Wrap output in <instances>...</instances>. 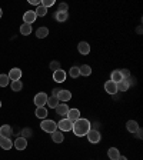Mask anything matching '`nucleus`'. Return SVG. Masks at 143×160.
<instances>
[{"instance_id":"1","label":"nucleus","mask_w":143,"mask_h":160,"mask_svg":"<svg viewBox=\"0 0 143 160\" xmlns=\"http://www.w3.org/2000/svg\"><path fill=\"white\" fill-rule=\"evenodd\" d=\"M90 129H92V123H90L87 119L80 117L79 120H76V122L73 123V129H72V132H73L77 137H82V136H86V134L89 133Z\"/></svg>"},{"instance_id":"2","label":"nucleus","mask_w":143,"mask_h":160,"mask_svg":"<svg viewBox=\"0 0 143 160\" xmlns=\"http://www.w3.org/2000/svg\"><path fill=\"white\" fill-rule=\"evenodd\" d=\"M40 127H42V130L43 132H46V133H54L57 130V123L54 122V120H50V119H44L42 120V123H40Z\"/></svg>"},{"instance_id":"3","label":"nucleus","mask_w":143,"mask_h":160,"mask_svg":"<svg viewBox=\"0 0 143 160\" xmlns=\"http://www.w3.org/2000/svg\"><path fill=\"white\" fill-rule=\"evenodd\" d=\"M57 129H59V132H72V129H73V123L70 122V120L67 119H62L57 123Z\"/></svg>"},{"instance_id":"4","label":"nucleus","mask_w":143,"mask_h":160,"mask_svg":"<svg viewBox=\"0 0 143 160\" xmlns=\"http://www.w3.org/2000/svg\"><path fill=\"white\" fill-rule=\"evenodd\" d=\"M47 94L44 93V92H40V93H37L36 96H34V104H36L37 107H44V104L47 103Z\"/></svg>"},{"instance_id":"5","label":"nucleus","mask_w":143,"mask_h":160,"mask_svg":"<svg viewBox=\"0 0 143 160\" xmlns=\"http://www.w3.org/2000/svg\"><path fill=\"white\" fill-rule=\"evenodd\" d=\"M86 137L89 139L90 143H93V144L99 143L100 139H102V136H100V132H99V130H93V129L89 130V133L86 134Z\"/></svg>"},{"instance_id":"6","label":"nucleus","mask_w":143,"mask_h":160,"mask_svg":"<svg viewBox=\"0 0 143 160\" xmlns=\"http://www.w3.org/2000/svg\"><path fill=\"white\" fill-rule=\"evenodd\" d=\"M57 100L59 102H62V103H66V102H69L70 99H72V92H69V90L66 89H60L59 94H57Z\"/></svg>"},{"instance_id":"7","label":"nucleus","mask_w":143,"mask_h":160,"mask_svg":"<svg viewBox=\"0 0 143 160\" xmlns=\"http://www.w3.org/2000/svg\"><path fill=\"white\" fill-rule=\"evenodd\" d=\"M36 19H37V16L34 13V10H27L26 13L23 14V22L26 24H33L36 22Z\"/></svg>"},{"instance_id":"8","label":"nucleus","mask_w":143,"mask_h":160,"mask_svg":"<svg viewBox=\"0 0 143 160\" xmlns=\"http://www.w3.org/2000/svg\"><path fill=\"white\" fill-rule=\"evenodd\" d=\"M66 119L70 120L72 123H74L76 120L80 119V110L79 109H69V112H67V114H66Z\"/></svg>"},{"instance_id":"9","label":"nucleus","mask_w":143,"mask_h":160,"mask_svg":"<svg viewBox=\"0 0 143 160\" xmlns=\"http://www.w3.org/2000/svg\"><path fill=\"white\" fill-rule=\"evenodd\" d=\"M53 80L56 83H63L66 80V72L63 69H59L56 72H53Z\"/></svg>"},{"instance_id":"10","label":"nucleus","mask_w":143,"mask_h":160,"mask_svg":"<svg viewBox=\"0 0 143 160\" xmlns=\"http://www.w3.org/2000/svg\"><path fill=\"white\" fill-rule=\"evenodd\" d=\"M22 70L19 69V67H13V69L10 70L9 72V74H7V76H9V79L12 80V82H14V80H20L22 79Z\"/></svg>"},{"instance_id":"11","label":"nucleus","mask_w":143,"mask_h":160,"mask_svg":"<svg viewBox=\"0 0 143 160\" xmlns=\"http://www.w3.org/2000/svg\"><path fill=\"white\" fill-rule=\"evenodd\" d=\"M13 146L16 147L17 150H24V149H26V147H27V139H24V137L19 136L16 140H14Z\"/></svg>"},{"instance_id":"12","label":"nucleus","mask_w":143,"mask_h":160,"mask_svg":"<svg viewBox=\"0 0 143 160\" xmlns=\"http://www.w3.org/2000/svg\"><path fill=\"white\" fill-rule=\"evenodd\" d=\"M105 90H106V93L109 94H115L117 93V86L115 82H112V80H107L106 83H105Z\"/></svg>"},{"instance_id":"13","label":"nucleus","mask_w":143,"mask_h":160,"mask_svg":"<svg viewBox=\"0 0 143 160\" xmlns=\"http://www.w3.org/2000/svg\"><path fill=\"white\" fill-rule=\"evenodd\" d=\"M77 50H79L80 54L86 56V54L90 53V44L87 43V42H80V43L77 44Z\"/></svg>"},{"instance_id":"14","label":"nucleus","mask_w":143,"mask_h":160,"mask_svg":"<svg viewBox=\"0 0 143 160\" xmlns=\"http://www.w3.org/2000/svg\"><path fill=\"white\" fill-rule=\"evenodd\" d=\"M67 112H69V106H67V103H59L56 106V113L59 114V116H66Z\"/></svg>"},{"instance_id":"15","label":"nucleus","mask_w":143,"mask_h":160,"mask_svg":"<svg viewBox=\"0 0 143 160\" xmlns=\"http://www.w3.org/2000/svg\"><path fill=\"white\" fill-rule=\"evenodd\" d=\"M12 146H13V142L9 139V137H2L0 136V147L3 150H9L12 149Z\"/></svg>"},{"instance_id":"16","label":"nucleus","mask_w":143,"mask_h":160,"mask_svg":"<svg viewBox=\"0 0 143 160\" xmlns=\"http://www.w3.org/2000/svg\"><path fill=\"white\" fill-rule=\"evenodd\" d=\"M12 133H13V130H12V127H10L9 124H3V126H0V136L2 137H9L10 139Z\"/></svg>"},{"instance_id":"17","label":"nucleus","mask_w":143,"mask_h":160,"mask_svg":"<svg viewBox=\"0 0 143 160\" xmlns=\"http://www.w3.org/2000/svg\"><path fill=\"white\" fill-rule=\"evenodd\" d=\"M54 19H56V22H59V23H63V22H66V20L69 19V13H67V12H56V13H54Z\"/></svg>"},{"instance_id":"18","label":"nucleus","mask_w":143,"mask_h":160,"mask_svg":"<svg viewBox=\"0 0 143 160\" xmlns=\"http://www.w3.org/2000/svg\"><path fill=\"white\" fill-rule=\"evenodd\" d=\"M110 80L115 82V83H119V82H122V80H125V79H123V76H122V73H120V70H113L112 74H110Z\"/></svg>"},{"instance_id":"19","label":"nucleus","mask_w":143,"mask_h":160,"mask_svg":"<svg viewBox=\"0 0 143 160\" xmlns=\"http://www.w3.org/2000/svg\"><path fill=\"white\" fill-rule=\"evenodd\" d=\"M126 129L129 130L130 133H135V132L139 129V123H137L136 120H129L126 123Z\"/></svg>"},{"instance_id":"20","label":"nucleus","mask_w":143,"mask_h":160,"mask_svg":"<svg viewBox=\"0 0 143 160\" xmlns=\"http://www.w3.org/2000/svg\"><path fill=\"white\" fill-rule=\"evenodd\" d=\"M52 140H53L54 143H63V140H64L63 133L59 132V130H56L54 133H52Z\"/></svg>"},{"instance_id":"21","label":"nucleus","mask_w":143,"mask_h":160,"mask_svg":"<svg viewBox=\"0 0 143 160\" xmlns=\"http://www.w3.org/2000/svg\"><path fill=\"white\" fill-rule=\"evenodd\" d=\"M79 73L80 76H90L92 74V67L89 66V64H83V66H80L79 67Z\"/></svg>"},{"instance_id":"22","label":"nucleus","mask_w":143,"mask_h":160,"mask_svg":"<svg viewBox=\"0 0 143 160\" xmlns=\"http://www.w3.org/2000/svg\"><path fill=\"white\" fill-rule=\"evenodd\" d=\"M119 156H120V153L116 147H110V149L107 150V157H109L110 160H116Z\"/></svg>"},{"instance_id":"23","label":"nucleus","mask_w":143,"mask_h":160,"mask_svg":"<svg viewBox=\"0 0 143 160\" xmlns=\"http://www.w3.org/2000/svg\"><path fill=\"white\" fill-rule=\"evenodd\" d=\"M20 34H23V36L32 34V24H26V23L22 24V26H20Z\"/></svg>"},{"instance_id":"24","label":"nucleus","mask_w":143,"mask_h":160,"mask_svg":"<svg viewBox=\"0 0 143 160\" xmlns=\"http://www.w3.org/2000/svg\"><path fill=\"white\" fill-rule=\"evenodd\" d=\"M47 34H49V29L47 27H39L36 30V36L39 39H44V37H47Z\"/></svg>"},{"instance_id":"25","label":"nucleus","mask_w":143,"mask_h":160,"mask_svg":"<svg viewBox=\"0 0 143 160\" xmlns=\"http://www.w3.org/2000/svg\"><path fill=\"white\" fill-rule=\"evenodd\" d=\"M36 116L39 117V119L44 120L47 117V109L46 107H37L36 109Z\"/></svg>"},{"instance_id":"26","label":"nucleus","mask_w":143,"mask_h":160,"mask_svg":"<svg viewBox=\"0 0 143 160\" xmlns=\"http://www.w3.org/2000/svg\"><path fill=\"white\" fill-rule=\"evenodd\" d=\"M10 87H12L13 92H20V90L23 89V83H22V80H14V82L10 83Z\"/></svg>"},{"instance_id":"27","label":"nucleus","mask_w":143,"mask_h":160,"mask_svg":"<svg viewBox=\"0 0 143 160\" xmlns=\"http://www.w3.org/2000/svg\"><path fill=\"white\" fill-rule=\"evenodd\" d=\"M60 102L57 100V97H54V96H50V97H47V106L49 107H52V109H56V106L59 104Z\"/></svg>"},{"instance_id":"28","label":"nucleus","mask_w":143,"mask_h":160,"mask_svg":"<svg viewBox=\"0 0 143 160\" xmlns=\"http://www.w3.org/2000/svg\"><path fill=\"white\" fill-rule=\"evenodd\" d=\"M116 86H117V92H126L129 89V84L126 83V80H122V82L116 83Z\"/></svg>"},{"instance_id":"29","label":"nucleus","mask_w":143,"mask_h":160,"mask_svg":"<svg viewBox=\"0 0 143 160\" xmlns=\"http://www.w3.org/2000/svg\"><path fill=\"white\" fill-rule=\"evenodd\" d=\"M69 76H70V77H73V79H77V77L80 76V73H79V67H77V66L70 67V70H69Z\"/></svg>"},{"instance_id":"30","label":"nucleus","mask_w":143,"mask_h":160,"mask_svg":"<svg viewBox=\"0 0 143 160\" xmlns=\"http://www.w3.org/2000/svg\"><path fill=\"white\" fill-rule=\"evenodd\" d=\"M34 13H36V16H40V17H43L47 14V9L43 6H37V9L34 10Z\"/></svg>"},{"instance_id":"31","label":"nucleus","mask_w":143,"mask_h":160,"mask_svg":"<svg viewBox=\"0 0 143 160\" xmlns=\"http://www.w3.org/2000/svg\"><path fill=\"white\" fill-rule=\"evenodd\" d=\"M9 76L7 74H0V87H6L9 86Z\"/></svg>"},{"instance_id":"32","label":"nucleus","mask_w":143,"mask_h":160,"mask_svg":"<svg viewBox=\"0 0 143 160\" xmlns=\"http://www.w3.org/2000/svg\"><path fill=\"white\" fill-rule=\"evenodd\" d=\"M53 4H54V0H42V2H40V6L46 7V9H49V7L53 6Z\"/></svg>"},{"instance_id":"33","label":"nucleus","mask_w":143,"mask_h":160,"mask_svg":"<svg viewBox=\"0 0 143 160\" xmlns=\"http://www.w3.org/2000/svg\"><path fill=\"white\" fill-rule=\"evenodd\" d=\"M32 134H33V132H32L30 129H23V130H22V134H20V136L24 137V139H27V137H32Z\"/></svg>"},{"instance_id":"34","label":"nucleus","mask_w":143,"mask_h":160,"mask_svg":"<svg viewBox=\"0 0 143 160\" xmlns=\"http://www.w3.org/2000/svg\"><path fill=\"white\" fill-rule=\"evenodd\" d=\"M50 69L53 70V72H56V70H59L60 69V63L57 62V60H54V62H52L50 63Z\"/></svg>"},{"instance_id":"35","label":"nucleus","mask_w":143,"mask_h":160,"mask_svg":"<svg viewBox=\"0 0 143 160\" xmlns=\"http://www.w3.org/2000/svg\"><path fill=\"white\" fill-rule=\"evenodd\" d=\"M67 10H69V4H67V3H60L59 4L57 12H67Z\"/></svg>"},{"instance_id":"36","label":"nucleus","mask_w":143,"mask_h":160,"mask_svg":"<svg viewBox=\"0 0 143 160\" xmlns=\"http://www.w3.org/2000/svg\"><path fill=\"white\" fill-rule=\"evenodd\" d=\"M120 73H122L123 79H127V77H130V72H129V69H120Z\"/></svg>"},{"instance_id":"37","label":"nucleus","mask_w":143,"mask_h":160,"mask_svg":"<svg viewBox=\"0 0 143 160\" xmlns=\"http://www.w3.org/2000/svg\"><path fill=\"white\" fill-rule=\"evenodd\" d=\"M125 80H126V83L129 84V87H130V86H133V84L136 83V80H135L132 76H130V77H127V79H125Z\"/></svg>"},{"instance_id":"38","label":"nucleus","mask_w":143,"mask_h":160,"mask_svg":"<svg viewBox=\"0 0 143 160\" xmlns=\"http://www.w3.org/2000/svg\"><path fill=\"white\" fill-rule=\"evenodd\" d=\"M133 134H136V137H137V139H142V137H143V130L139 127V129H137Z\"/></svg>"},{"instance_id":"39","label":"nucleus","mask_w":143,"mask_h":160,"mask_svg":"<svg viewBox=\"0 0 143 160\" xmlns=\"http://www.w3.org/2000/svg\"><path fill=\"white\" fill-rule=\"evenodd\" d=\"M30 4H34V6H40V0H29Z\"/></svg>"},{"instance_id":"40","label":"nucleus","mask_w":143,"mask_h":160,"mask_svg":"<svg viewBox=\"0 0 143 160\" xmlns=\"http://www.w3.org/2000/svg\"><path fill=\"white\" fill-rule=\"evenodd\" d=\"M59 92H60V89H54V90H53V94H52V96H54V97H56L57 94H59Z\"/></svg>"},{"instance_id":"41","label":"nucleus","mask_w":143,"mask_h":160,"mask_svg":"<svg viewBox=\"0 0 143 160\" xmlns=\"http://www.w3.org/2000/svg\"><path fill=\"white\" fill-rule=\"evenodd\" d=\"M116 160H127V157H125V156H119Z\"/></svg>"},{"instance_id":"42","label":"nucleus","mask_w":143,"mask_h":160,"mask_svg":"<svg viewBox=\"0 0 143 160\" xmlns=\"http://www.w3.org/2000/svg\"><path fill=\"white\" fill-rule=\"evenodd\" d=\"M93 127H94L93 130H97V129H99V123H94V126H93Z\"/></svg>"},{"instance_id":"43","label":"nucleus","mask_w":143,"mask_h":160,"mask_svg":"<svg viewBox=\"0 0 143 160\" xmlns=\"http://www.w3.org/2000/svg\"><path fill=\"white\" fill-rule=\"evenodd\" d=\"M2 14H3V12H2V7H0V17H2Z\"/></svg>"},{"instance_id":"44","label":"nucleus","mask_w":143,"mask_h":160,"mask_svg":"<svg viewBox=\"0 0 143 160\" xmlns=\"http://www.w3.org/2000/svg\"><path fill=\"white\" fill-rule=\"evenodd\" d=\"M0 107H2V102H0Z\"/></svg>"}]
</instances>
